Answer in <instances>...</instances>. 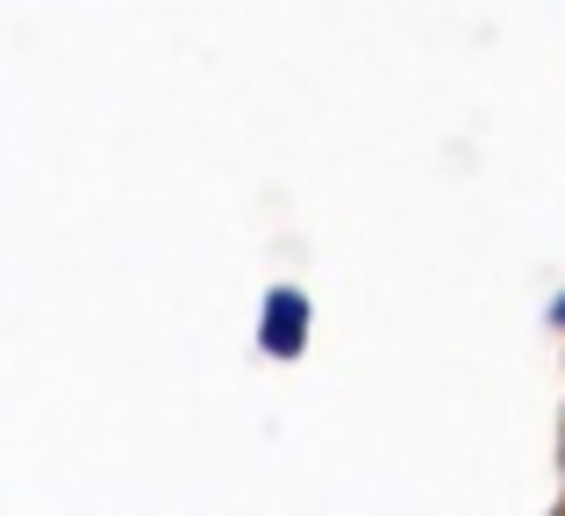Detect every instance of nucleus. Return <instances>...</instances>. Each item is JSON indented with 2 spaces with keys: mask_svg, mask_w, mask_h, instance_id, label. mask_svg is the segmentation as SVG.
<instances>
[{
  "mask_svg": "<svg viewBox=\"0 0 565 516\" xmlns=\"http://www.w3.org/2000/svg\"><path fill=\"white\" fill-rule=\"evenodd\" d=\"M258 345L273 351V359H301V345H308V294L301 287H273L265 294Z\"/></svg>",
  "mask_w": 565,
  "mask_h": 516,
  "instance_id": "f257e3e1",
  "label": "nucleus"
},
{
  "mask_svg": "<svg viewBox=\"0 0 565 516\" xmlns=\"http://www.w3.org/2000/svg\"><path fill=\"white\" fill-rule=\"evenodd\" d=\"M552 330H565V294H558V302H552Z\"/></svg>",
  "mask_w": 565,
  "mask_h": 516,
  "instance_id": "f03ea898",
  "label": "nucleus"
}]
</instances>
